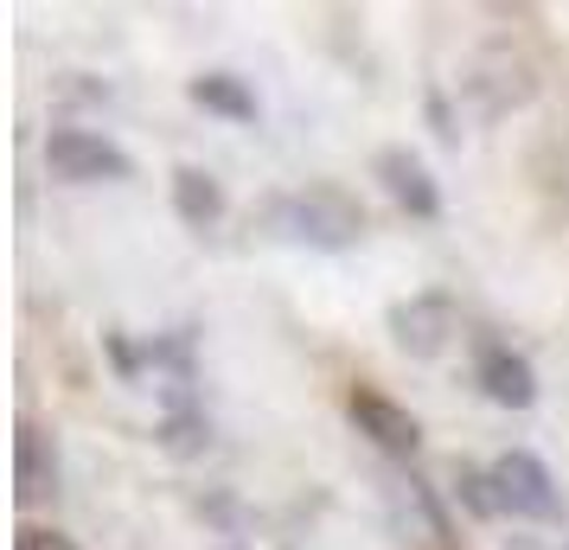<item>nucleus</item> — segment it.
I'll return each instance as SVG.
<instances>
[{
  "instance_id": "obj_2",
  "label": "nucleus",
  "mask_w": 569,
  "mask_h": 550,
  "mask_svg": "<svg viewBox=\"0 0 569 550\" xmlns=\"http://www.w3.org/2000/svg\"><path fill=\"white\" fill-rule=\"evenodd\" d=\"M467 103L480 109V116H512V109H525L531 97H538V64L518 52V46H487V52H473V64H467Z\"/></svg>"
},
{
  "instance_id": "obj_12",
  "label": "nucleus",
  "mask_w": 569,
  "mask_h": 550,
  "mask_svg": "<svg viewBox=\"0 0 569 550\" xmlns=\"http://www.w3.org/2000/svg\"><path fill=\"white\" fill-rule=\"evenodd\" d=\"M13 550H78L64 531H39V524H27L20 538H13Z\"/></svg>"
},
{
  "instance_id": "obj_10",
  "label": "nucleus",
  "mask_w": 569,
  "mask_h": 550,
  "mask_svg": "<svg viewBox=\"0 0 569 550\" xmlns=\"http://www.w3.org/2000/svg\"><path fill=\"white\" fill-rule=\"evenodd\" d=\"M173 206H180L186 224H218V211H224V192H218V180H211L206 167H180L173 173Z\"/></svg>"
},
{
  "instance_id": "obj_4",
  "label": "nucleus",
  "mask_w": 569,
  "mask_h": 550,
  "mask_svg": "<svg viewBox=\"0 0 569 550\" xmlns=\"http://www.w3.org/2000/svg\"><path fill=\"white\" fill-rule=\"evenodd\" d=\"M46 167L58 180H129V154L90 129H52L46 134Z\"/></svg>"
},
{
  "instance_id": "obj_1",
  "label": "nucleus",
  "mask_w": 569,
  "mask_h": 550,
  "mask_svg": "<svg viewBox=\"0 0 569 550\" xmlns=\"http://www.w3.org/2000/svg\"><path fill=\"white\" fill-rule=\"evenodd\" d=\"M269 231L295 237V243H313V250H346L365 231V206L346 186H301V192H288V199L269 206Z\"/></svg>"
},
{
  "instance_id": "obj_9",
  "label": "nucleus",
  "mask_w": 569,
  "mask_h": 550,
  "mask_svg": "<svg viewBox=\"0 0 569 550\" xmlns=\"http://www.w3.org/2000/svg\"><path fill=\"white\" fill-rule=\"evenodd\" d=\"M480 384H487L492 403H512V410H525L538 397V378H531V366L518 352H487L480 359Z\"/></svg>"
},
{
  "instance_id": "obj_8",
  "label": "nucleus",
  "mask_w": 569,
  "mask_h": 550,
  "mask_svg": "<svg viewBox=\"0 0 569 550\" xmlns=\"http://www.w3.org/2000/svg\"><path fill=\"white\" fill-rule=\"evenodd\" d=\"M378 180H385V192L397 199V206H410L416 218H436V180H429V167L410 154V148H385L378 154Z\"/></svg>"
},
{
  "instance_id": "obj_11",
  "label": "nucleus",
  "mask_w": 569,
  "mask_h": 550,
  "mask_svg": "<svg viewBox=\"0 0 569 550\" xmlns=\"http://www.w3.org/2000/svg\"><path fill=\"white\" fill-rule=\"evenodd\" d=\"M192 97H199L206 109H224V116H237V122H250V116H257V97H250L237 78H224V71L199 78V83H192Z\"/></svg>"
},
{
  "instance_id": "obj_5",
  "label": "nucleus",
  "mask_w": 569,
  "mask_h": 550,
  "mask_svg": "<svg viewBox=\"0 0 569 550\" xmlns=\"http://www.w3.org/2000/svg\"><path fill=\"white\" fill-rule=\"evenodd\" d=\"M455 327H461V314H455L448 294H410V301L390 308V340L410 359H436L441 346L455 340Z\"/></svg>"
},
{
  "instance_id": "obj_3",
  "label": "nucleus",
  "mask_w": 569,
  "mask_h": 550,
  "mask_svg": "<svg viewBox=\"0 0 569 550\" xmlns=\"http://www.w3.org/2000/svg\"><path fill=\"white\" fill-rule=\"evenodd\" d=\"M492 499H499V512L538 519V524H550L557 512H563V493H557L550 468H543L538 454H525V448H512V454L492 461Z\"/></svg>"
},
{
  "instance_id": "obj_6",
  "label": "nucleus",
  "mask_w": 569,
  "mask_h": 550,
  "mask_svg": "<svg viewBox=\"0 0 569 550\" xmlns=\"http://www.w3.org/2000/svg\"><path fill=\"white\" fill-rule=\"evenodd\" d=\"M352 422H359V429H365L378 448H385V454H416V448H422V429H416V417L403 410V403L378 397V391H352Z\"/></svg>"
},
{
  "instance_id": "obj_7",
  "label": "nucleus",
  "mask_w": 569,
  "mask_h": 550,
  "mask_svg": "<svg viewBox=\"0 0 569 550\" xmlns=\"http://www.w3.org/2000/svg\"><path fill=\"white\" fill-rule=\"evenodd\" d=\"M13 480H20V499H27V506L58 493V448H52V436L32 429V422H20V442H13Z\"/></svg>"
}]
</instances>
